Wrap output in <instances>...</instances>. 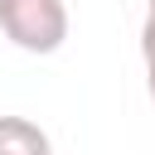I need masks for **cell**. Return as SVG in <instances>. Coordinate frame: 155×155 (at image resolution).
<instances>
[{
	"label": "cell",
	"mask_w": 155,
	"mask_h": 155,
	"mask_svg": "<svg viewBox=\"0 0 155 155\" xmlns=\"http://www.w3.org/2000/svg\"><path fill=\"white\" fill-rule=\"evenodd\" d=\"M0 155H53V140L29 116H0Z\"/></svg>",
	"instance_id": "cell-2"
},
{
	"label": "cell",
	"mask_w": 155,
	"mask_h": 155,
	"mask_svg": "<svg viewBox=\"0 0 155 155\" xmlns=\"http://www.w3.org/2000/svg\"><path fill=\"white\" fill-rule=\"evenodd\" d=\"M140 58H145V63H155V0H150L145 24H140Z\"/></svg>",
	"instance_id": "cell-3"
},
{
	"label": "cell",
	"mask_w": 155,
	"mask_h": 155,
	"mask_svg": "<svg viewBox=\"0 0 155 155\" xmlns=\"http://www.w3.org/2000/svg\"><path fill=\"white\" fill-rule=\"evenodd\" d=\"M145 87H150V97H155V63H145Z\"/></svg>",
	"instance_id": "cell-4"
},
{
	"label": "cell",
	"mask_w": 155,
	"mask_h": 155,
	"mask_svg": "<svg viewBox=\"0 0 155 155\" xmlns=\"http://www.w3.org/2000/svg\"><path fill=\"white\" fill-rule=\"evenodd\" d=\"M0 34L24 53H58L68 39L63 0H0Z\"/></svg>",
	"instance_id": "cell-1"
}]
</instances>
